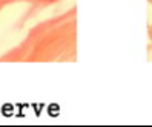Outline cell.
<instances>
[{
	"instance_id": "cell-1",
	"label": "cell",
	"mask_w": 152,
	"mask_h": 127,
	"mask_svg": "<svg viewBox=\"0 0 152 127\" xmlns=\"http://www.w3.org/2000/svg\"><path fill=\"white\" fill-rule=\"evenodd\" d=\"M149 60H152V44H149Z\"/></svg>"
},
{
	"instance_id": "cell-2",
	"label": "cell",
	"mask_w": 152,
	"mask_h": 127,
	"mask_svg": "<svg viewBox=\"0 0 152 127\" xmlns=\"http://www.w3.org/2000/svg\"><path fill=\"white\" fill-rule=\"evenodd\" d=\"M149 38L152 40V25L149 26Z\"/></svg>"
},
{
	"instance_id": "cell-3",
	"label": "cell",
	"mask_w": 152,
	"mask_h": 127,
	"mask_svg": "<svg viewBox=\"0 0 152 127\" xmlns=\"http://www.w3.org/2000/svg\"><path fill=\"white\" fill-rule=\"evenodd\" d=\"M148 2H149V3H151V5H152V0H148Z\"/></svg>"
}]
</instances>
